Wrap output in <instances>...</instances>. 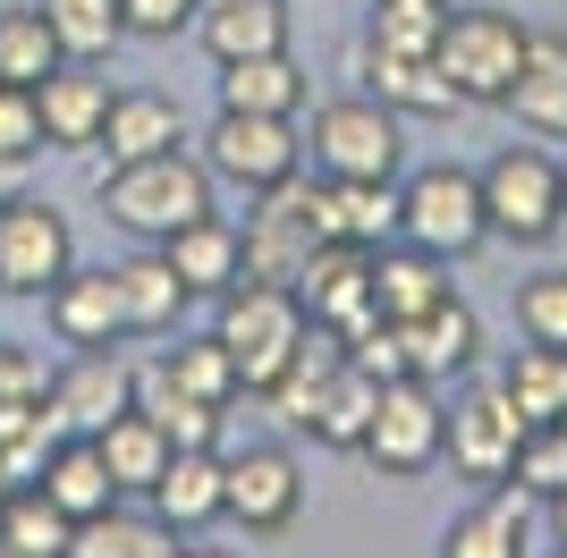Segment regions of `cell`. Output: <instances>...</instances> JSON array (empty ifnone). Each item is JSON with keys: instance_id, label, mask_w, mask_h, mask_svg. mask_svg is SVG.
Listing matches in <instances>:
<instances>
[{"instance_id": "obj_5", "label": "cell", "mask_w": 567, "mask_h": 558, "mask_svg": "<svg viewBox=\"0 0 567 558\" xmlns=\"http://www.w3.org/2000/svg\"><path fill=\"white\" fill-rule=\"evenodd\" d=\"M441 448H450V397L432 390V381H415V372L381 381V406H373V423H364L355 457L373 465L381 483H415V474L441 465Z\"/></svg>"}, {"instance_id": "obj_10", "label": "cell", "mask_w": 567, "mask_h": 558, "mask_svg": "<svg viewBox=\"0 0 567 558\" xmlns=\"http://www.w3.org/2000/svg\"><path fill=\"white\" fill-rule=\"evenodd\" d=\"M204 169L237 195H271L280 178L306 169V136H297V118H262V111H220L204 127Z\"/></svg>"}, {"instance_id": "obj_27", "label": "cell", "mask_w": 567, "mask_h": 558, "mask_svg": "<svg viewBox=\"0 0 567 558\" xmlns=\"http://www.w3.org/2000/svg\"><path fill=\"white\" fill-rule=\"evenodd\" d=\"M34 483H43V499H51L60 516H69V525H85V516L118 508V483H111V465H102V448L85 441V432H69V441L51 448Z\"/></svg>"}, {"instance_id": "obj_23", "label": "cell", "mask_w": 567, "mask_h": 558, "mask_svg": "<svg viewBox=\"0 0 567 558\" xmlns=\"http://www.w3.org/2000/svg\"><path fill=\"white\" fill-rule=\"evenodd\" d=\"M169 144H187V118H178V102L153 85H127L111 93V118H102V169L111 162H153V153H169Z\"/></svg>"}, {"instance_id": "obj_16", "label": "cell", "mask_w": 567, "mask_h": 558, "mask_svg": "<svg viewBox=\"0 0 567 558\" xmlns=\"http://www.w3.org/2000/svg\"><path fill=\"white\" fill-rule=\"evenodd\" d=\"M348 76H355V93L390 102L399 118H457V111H466V102H457V85L432 69V60H399V51L355 43V51H348Z\"/></svg>"}, {"instance_id": "obj_12", "label": "cell", "mask_w": 567, "mask_h": 558, "mask_svg": "<svg viewBox=\"0 0 567 558\" xmlns=\"http://www.w3.org/2000/svg\"><path fill=\"white\" fill-rule=\"evenodd\" d=\"M297 304H306L313 330L364 339V330L381 322V304H373V246H313L306 279H297Z\"/></svg>"}, {"instance_id": "obj_33", "label": "cell", "mask_w": 567, "mask_h": 558, "mask_svg": "<svg viewBox=\"0 0 567 558\" xmlns=\"http://www.w3.org/2000/svg\"><path fill=\"white\" fill-rule=\"evenodd\" d=\"M178 550V534H169L162 516H136V508H102V516H85L69 534V550L60 558H169Z\"/></svg>"}, {"instance_id": "obj_41", "label": "cell", "mask_w": 567, "mask_h": 558, "mask_svg": "<svg viewBox=\"0 0 567 558\" xmlns=\"http://www.w3.org/2000/svg\"><path fill=\"white\" fill-rule=\"evenodd\" d=\"M508 483L525 490V499H550V490H567V423H534L517 448V474Z\"/></svg>"}, {"instance_id": "obj_39", "label": "cell", "mask_w": 567, "mask_h": 558, "mask_svg": "<svg viewBox=\"0 0 567 558\" xmlns=\"http://www.w3.org/2000/svg\"><path fill=\"white\" fill-rule=\"evenodd\" d=\"M441 25H450V0H373L364 43L399 51V60H432V51H441Z\"/></svg>"}, {"instance_id": "obj_4", "label": "cell", "mask_w": 567, "mask_h": 558, "mask_svg": "<svg viewBox=\"0 0 567 558\" xmlns=\"http://www.w3.org/2000/svg\"><path fill=\"white\" fill-rule=\"evenodd\" d=\"M399 237L424 246L441 262H466L492 246V220H483V178L457 162H424L399 178Z\"/></svg>"}, {"instance_id": "obj_7", "label": "cell", "mask_w": 567, "mask_h": 558, "mask_svg": "<svg viewBox=\"0 0 567 558\" xmlns=\"http://www.w3.org/2000/svg\"><path fill=\"white\" fill-rule=\"evenodd\" d=\"M525 43H534V25L517 9H450L432 69L457 85V102H508V85L525 69Z\"/></svg>"}, {"instance_id": "obj_47", "label": "cell", "mask_w": 567, "mask_h": 558, "mask_svg": "<svg viewBox=\"0 0 567 558\" xmlns=\"http://www.w3.org/2000/svg\"><path fill=\"white\" fill-rule=\"evenodd\" d=\"M169 558H237V550H213V541H195V534H178V550Z\"/></svg>"}, {"instance_id": "obj_11", "label": "cell", "mask_w": 567, "mask_h": 558, "mask_svg": "<svg viewBox=\"0 0 567 558\" xmlns=\"http://www.w3.org/2000/svg\"><path fill=\"white\" fill-rule=\"evenodd\" d=\"M69 271H76V229H69V211L43 204V195L0 204V297H51Z\"/></svg>"}, {"instance_id": "obj_20", "label": "cell", "mask_w": 567, "mask_h": 558, "mask_svg": "<svg viewBox=\"0 0 567 558\" xmlns=\"http://www.w3.org/2000/svg\"><path fill=\"white\" fill-rule=\"evenodd\" d=\"M313 229H322V246H390V237H399V186H381V178H322V195H313Z\"/></svg>"}, {"instance_id": "obj_48", "label": "cell", "mask_w": 567, "mask_h": 558, "mask_svg": "<svg viewBox=\"0 0 567 558\" xmlns=\"http://www.w3.org/2000/svg\"><path fill=\"white\" fill-rule=\"evenodd\" d=\"M550 525H559V541H567V490H550Z\"/></svg>"}, {"instance_id": "obj_31", "label": "cell", "mask_w": 567, "mask_h": 558, "mask_svg": "<svg viewBox=\"0 0 567 558\" xmlns=\"http://www.w3.org/2000/svg\"><path fill=\"white\" fill-rule=\"evenodd\" d=\"M499 397L534 423H567V348H543V339H525L508 364H499Z\"/></svg>"}, {"instance_id": "obj_37", "label": "cell", "mask_w": 567, "mask_h": 558, "mask_svg": "<svg viewBox=\"0 0 567 558\" xmlns=\"http://www.w3.org/2000/svg\"><path fill=\"white\" fill-rule=\"evenodd\" d=\"M60 69V34L43 25V9L34 0H18V9H0V85H43V76Z\"/></svg>"}, {"instance_id": "obj_25", "label": "cell", "mask_w": 567, "mask_h": 558, "mask_svg": "<svg viewBox=\"0 0 567 558\" xmlns=\"http://www.w3.org/2000/svg\"><path fill=\"white\" fill-rule=\"evenodd\" d=\"M441 297H457V288H450V262H441V255L406 246V237L373 246V304H381V322H415V313H432Z\"/></svg>"}, {"instance_id": "obj_3", "label": "cell", "mask_w": 567, "mask_h": 558, "mask_svg": "<svg viewBox=\"0 0 567 558\" xmlns=\"http://www.w3.org/2000/svg\"><path fill=\"white\" fill-rule=\"evenodd\" d=\"M474 178H483V220H492V237H508V246H550V237L567 229V186H559V153H550V144H499Z\"/></svg>"}, {"instance_id": "obj_30", "label": "cell", "mask_w": 567, "mask_h": 558, "mask_svg": "<svg viewBox=\"0 0 567 558\" xmlns=\"http://www.w3.org/2000/svg\"><path fill=\"white\" fill-rule=\"evenodd\" d=\"M94 448H102V465H111V483H118V499H144V490L162 483V465H169V432L144 406H127L118 423H102L94 432Z\"/></svg>"}, {"instance_id": "obj_9", "label": "cell", "mask_w": 567, "mask_h": 558, "mask_svg": "<svg viewBox=\"0 0 567 558\" xmlns=\"http://www.w3.org/2000/svg\"><path fill=\"white\" fill-rule=\"evenodd\" d=\"M313 195H322V169H297V178H280L271 195H255V211L237 220V237H246V279H262V288H297L313 262V246H322V229H313Z\"/></svg>"}, {"instance_id": "obj_35", "label": "cell", "mask_w": 567, "mask_h": 558, "mask_svg": "<svg viewBox=\"0 0 567 558\" xmlns=\"http://www.w3.org/2000/svg\"><path fill=\"white\" fill-rule=\"evenodd\" d=\"M373 406H381V381H373V372H364V364L348 355V364L331 372V390L313 397L306 432H313L322 448H355V441H364V423H373Z\"/></svg>"}, {"instance_id": "obj_18", "label": "cell", "mask_w": 567, "mask_h": 558, "mask_svg": "<svg viewBox=\"0 0 567 558\" xmlns=\"http://www.w3.org/2000/svg\"><path fill=\"white\" fill-rule=\"evenodd\" d=\"M43 313H51V339H60V348H118V339H127L118 271H85V262H76V271L43 297Z\"/></svg>"}, {"instance_id": "obj_15", "label": "cell", "mask_w": 567, "mask_h": 558, "mask_svg": "<svg viewBox=\"0 0 567 558\" xmlns=\"http://www.w3.org/2000/svg\"><path fill=\"white\" fill-rule=\"evenodd\" d=\"M111 76L94 60H60V69L34 85V111H43V153H94L102 118H111Z\"/></svg>"}, {"instance_id": "obj_6", "label": "cell", "mask_w": 567, "mask_h": 558, "mask_svg": "<svg viewBox=\"0 0 567 558\" xmlns=\"http://www.w3.org/2000/svg\"><path fill=\"white\" fill-rule=\"evenodd\" d=\"M306 153H313L322 178H381V186H399V169H406V118L390 111V102H373V93H339V102L313 111Z\"/></svg>"}, {"instance_id": "obj_1", "label": "cell", "mask_w": 567, "mask_h": 558, "mask_svg": "<svg viewBox=\"0 0 567 558\" xmlns=\"http://www.w3.org/2000/svg\"><path fill=\"white\" fill-rule=\"evenodd\" d=\"M94 204L111 211V229H127L136 246H162L169 229L220 211V178L204 169V153L169 144V153H153V162H111L94 178Z\"/></svg>"}, {"instance_id": "obj_50", "label": "cell", "mask_w": 567, "mask_h": 558, "mask_svg": "<svg viewBox=\"0 0 567 558\" xmlns=\"http://www.w3.org/2000/svg\"><path fill=\"white\" fill-rule=\"evenodd\" d=\"M559 186H567V162H559Z\"/></svg>"}, {"instance_id": "obj_49", "label": "cell", "mask_w": 567, "mask_h": 558, "mask_svg": "<svg viewBox=\"0 0 567 558\" xmlns=\"http://www.w3.org/2000/svg\"><path fill=\"white\" fill-rule=\"evenodd\" d=\"M0 558H25V550H9V541H0Z\"/></svg>"}, {"instance_id": "obj_34", "label": "cell", "mask_w": 567, "mask_h": 558, "mask_svg": "<svg viewBox=\"0 0 567 558\" xmlns=\"http://www.w3.org/2000/svg\"><path fill=\"white\" fill-rule=\"evenodd\" d=\"M136 406L169 432V448H220V406L187 397L162 364H136Z\"/></svg>"}, {"instance_id": "obj_14", "label": "cell", "mask_w": 567, "mask_h": 558, "mask_svg": "<svg viewBox=\"0 0 567 558\" xmlns=\"http://www.w3.org/2000/svg\"><path fill=\"white\" fill-rule=\"evenodd\" d=\"M136 406V364L118 348H69V364L51 372V415L94 441L102 423H118Z\"/></svg>"}, {"instance_id": "obj_21", "label": "cell", "mask_w": 567, "mask_h": 558, "mask_svg": "<svg viewBox=\"0 0 567 558\" xmlns=\"http://www.w3.org/2000/svg\"><path fill=\"white\" fill-rule=\"evenodd\" d=\"M441 558H534V516H525L517 483H492L466 516H450Z\"/></svg>"}, {"instance_id": "obj_46", "label": "cell", "mask_w": 567, "mask_h": 558, "mask_svg": "<svg viewBox=\"0 0 567 558\" xmlns=\"http://www.w3.org/2000/svg\"><path fill=\"white\" fill-rule=\"evenodd\" d=\"M25 195V162H0V204H18Z\"/></svg>"}, {"instance_id": "obj_36", "label": "cell", "mask_w": 567, "mask_h": 558, "mask_svg": "<svg viewBox=\"0 0 567 558\" xmlns=\"http://www.w3.org/2000/svg\"><path fill=\"white\" fill-rule=\"evenodd\" d=\"M43 9V25L60 34V60H111L118 43H127V18H118V0H34Z\"/></svg>"}, {"instance_id": "obj_19", "label": "cell", "mask_w": 567, "mask_h": 558, "mask_svg": "<svg viewBox=\"0 0 567 558\" xmlns=\"http://www.w3.org/2000/svg\"><path fill=\"white\" fill-rule=\"evenodd\" d=\"M499 111L517 118L534 144H567V34H534L525 43V69Z\"/></svg>"}, {"instance_id": "obj_52", "label": "cell", "mask_w": 567, "mask_h": 558, "mask_svg": "<svg viewBox=\"0 0 567 558\" xmlns=\"http://www.w3.org/2000/svg\"><path fill=\"white\" fill-rule=\"evenodd\" d=\"M204 9H213V0H204Z\"/></svg>"}, {"instance_id": "obj_45", "label": "cell", "mask_w": 567, "mask_h": 558, "mask_svg": "<svg viewBox=\"0 0 567 558\" xmlns=\"http://www.w3.org/2000/svg\"><path fill=\"white\" fill-rule=\"evenodd\" d=\"M43 390H51V372L34 364L25 348H9V339H0V397H43Z\"/></svg>"}, {"instance_id": "obj_26", "label": "cell", "mask_w": 567, "mask_h": 558, "mask_svg": "<svg viewBox=\"0 0 567 558\" xmlns=\"http://www.w3.org/2000/svg\"><path fill=\"white\" fill-rule=\"evenodd\" d=\"M153 499V516H162L169 534H204V525H220V448H169L162 483L144 490Z\"/></svg>"}, {"instance_id": "obj_32", "label": "cell", "mask_w": 567, "mask_h": 558, "mask_svg": "<svg viewBox=\"0 0 567 558\" xmlns=\"http://www.w3.org/2000/svg\"><path fill=\"white\" fill-rule=\"evenodd\" d=\"M348 364V339H331V330H306V339H297V355H288L280 364V381H271V406H280V423L288 432H306V415H313V397L331 390V372Z\"/></svg>"}, {"instance_id": "obj_40", "label": "cell", "mask_w": 567, "mask_h": 558, "mask_svg": "<svg viewBox=\"0 0 567 558\" xmlns=\"http://www.w3.org/2000/svg\"><path fill=\"white\" fill-rule=\"evenodd\" d=\"M153 364H162L187 397H204V406H229V397H246V390H237V364H229V348H220V339H178V348L153 355Z\"/></svg>"}, {"instance_id": "obj_13", "label": "cell", "mask_w": 567, "mask_h": 558, "mask_svg": "<svg viewBox=\"0 0 567 558\" xmlns=\"http://www.w3.org/2000/svg\"><path fill=\"white\" fill-rule=\"evenodd\" d=\"M517 448H525V415L499 397V381L492 390H466L450 406V448H441V457H450L466 483H483V490L508 483V474H517Z\"/></svg>"}, {"instance_id": "obj_42", "label": "cell", "mask_w": 567, "mask_h": 558, "mask_svg": "<svg viewBox=\"0 0 567 558\" xmlns=\"http://www.w3.org/2000/svg\"><path fill=\"white\" fill-rule=\"evenodd\" d=\"M517 330L543 348H567V271H534L517 288Z\"/></svg>"}, {"instance_id": "obj_44", "label": "cell", "mask_w": 567, "mask_h": 558, "mask_svg": "<svg viewBox=\"0 0 567 558\" xmlns=\"http://www.w3.org/2000/svg\"><path fill=\"white\" fill-rule=\"evenodd\" d=\"M43 153V111L25 85H0V162H34Z\"/></svg>"}, {"instance_id": "obj_22", "label": "cell", "mask_w": 567, "mask_h": 558, "mask_svg": "<svg viewBox=\"0 0 567 558\" xmlns=\"http://www.w3.org/2000/svg\"><path fill=\"white\" fill-rule=\"evenodd\" d=\"M162 255H169V271L187 279V297H220V288L246 279V237H237L229 211H204V220H187V229H169Z\"/></svg>"}, {"instance_id": "obj_8", "label": "cell", "mask_w": 567, "mask_h": 558, "mask_svg": "<svg viewBox=\"0 0 567 558\" xmlns=\"http://www.w3.org/2000/svg\"><path fill=\"white\" fill-rule=\"evenodd\" d=\"M220 516L255 541L288 534L306 516V465H297V448H280V441L220 448Z\"/></svg>"}, {"instance_id": "obj_2", "label": "cell", "mask_w": 567, "mask_h": 558, "mask_svg": "<svg viewBox=\"0 0 567 558\" xmlns=\"http://www.w3.org/2000/svg\"><path fill=\"white\" fill-rule=\"evenodd\" d=\"M220 322H213V339L229 348V364H237V390H271L280 381V364L297 355V339H306V304H297V288H262V279H237V288H220Z\"/></svg>"}, {"instance_id": "obj_17", "label": "cell", "mask_w": 567, "mask_h": 558, "mask_svg": "<svg viewBox=\"0 0 567 558\" xmlns=\"http://www.w3.org/2000/svg\"><path fill=\"white\" fill-rule=\"evenodd\" d=\"M399 330V355L415 381H450V372H474V355H483V322H474V304L466 297H441L432 313H415V322H390Z\"/></svg>"}, {"instance_id": "obj_28", "label": "cell", "mask_w": 567, "mask_h": 558, "mask_svg": "<svg viewBox=\"0 0 567 558\" xmlns=\"http://www.w3.org/2000/svg\"><path fill=\"white\" fill-rule=\"evenodd\" d=\"M306 69L297 51H255V60H229L220 69V111H262V118H297L306 111Z\"/></svg>"}, {"instance_id": "obj_51", "label": "cell", "mask_w": 567, "mask_h": 558, "mask_svg": "<svg viewBox=\"0 0 567 558\" xmlns=\"http://www.w3.org/2000/svg\"><path fill=\"white\" fill-rule=\"evenodd\" d=\"M559 558H567V541H559Z\"/></svg>"}, {"instance_id": "obj_29", "label": "cell", "mask_w": 567, "mask_h": 558, "mask_svg": "<svg viewBox=\"0 0 567 558\" xmlns=\"http://www.w3.org/2000/svg\"><path fill=\"white\" fill-rule=\"evenodd\" d=\"M195 34L213 51V69L255 60V51H288V0H213V9L195 18Z\"/></svg>"}, {"instance_id": "obj_24", "label": "cell", "mask_w": 567, "mask_h": 558, "mask_svg": "<svg viewBox=\"0 0 567 558\" xmlns=\"http://www.w3.org/2000/svg\"><path fill=\"white\" fill-rule=\"evenodd\" d=\"M118 271V304H127V339H169V330L187 322V279L169 271V255L162 246H144V255H127V262H111Z\"/></svg>"}, {"instance_id": "obj_38", "label": "cell", "mask_w": 567, "mask_h": 558, "mask_svg": "<svg viewBox=\"0 0 567 558\" xmlns=\"http://www.w3.org/2000/svg\"><path fill=\"white\" fill-rule=\"evenodd\" d=\"M69 534H76V525L43 499V483H9V490H0V541H9V550L60 558V550H69Z\"/></svg>"}, {"instance_id": "obj_43", "label": "cell", "mask_w": 567, "mask_h": 558, "mask_svg": "<svg viewBox=\"0 0 567 558\" xmlns=\"http://www.w3.org/2000/svg\"><path fill=\"white\" fill-rule=\"evenodd\" d=\"M118 18L136 43H178L195 18H204V0H118Z\"/></svg>"}]
</instances>
